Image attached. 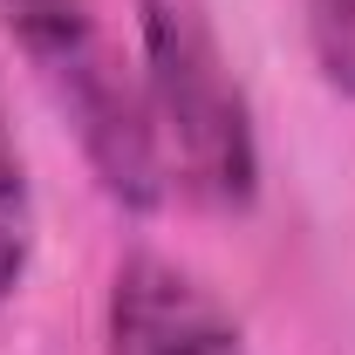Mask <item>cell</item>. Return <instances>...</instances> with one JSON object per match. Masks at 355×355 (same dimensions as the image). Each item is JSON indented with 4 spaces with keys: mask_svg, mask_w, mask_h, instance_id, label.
Wrapping results in <instances>:
<instances>
[{
    "mask_svg": "<svg viewBox=\"0 0 355 355\" xmlns=\"http://www.w3.org/2000/svg\"><path fill=\"white\" fill-rule=\"evenodd\" d=\"M144 42V116L157 137V164L212 212H239L260 191L253 103L219 48L205 0H137Z\"/></svg>",
    "mask_w": 355,
    "mask_h": 355,
    "instance_id": "6da1fadb",
    "label": "cell"
},
{
    "mask_svg": "<svg viewBox=\"0 0 355 355\" xmlns=\"http://www.w3.org/2000/svg\"><path fill=\"white\" fill-rule=\"evenodd\" d=\"M0 21L14 28V42L28 55V69L48 83V96L69 110L103 191L137 212L157 205L164 164H157V137L144 116V89L123 76L89 0H0Z\"/></svg>",
    "mask_w": 355,
    "mask_h": 355,
    "instance_id": "7a4b0ae2",
    "label": "cell"
},
{
    "mask_svg": "<svg viewBox=\"0 0 355 355\" xmlns=\"http://www.w3.org/2000/svg\"><path fill=\"white\" fill-rule=\"evenodd\" d=\"M110 355H253L239 321L171 260H130L110 294Z\"/></svg>",
    "mask_w": 355,
    "mask_h": 355,
    "instance_id": "3957f363",
    "label": "cell"
},
{
    "mask_svg": "<svg viewBox=\"0 0 355 355\" xmlns=\"http://www.w3.org/2000/svg\"><path fill=\"white\" fill-rule=\"evenodd\" d=\"M28 253H35V178H28L14 103H7V83H0V308L14 301V287L28 273Z\"/></svg>",
    "mask_w": 355,
    "mask_h": 355,
    "instance_id": "277c9868",
    "label": "cell"
},
{
    "mask_svg": "<svg viewBox=\"0 0 355 355\" xmlns=\"http://www.w3.org/2000/svg\"><path fill=\"white\" fill-rule=\"evenodd\" d=\"M308 14V42H314V62L321 76L355 96V0H301Z\"/></svg>",
    "mask_w": 355,
    "mask_h": 355,
    "instance_id": "5b68a950",
    "label": "cell"
}]
</instances>
